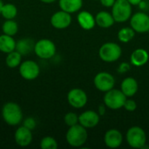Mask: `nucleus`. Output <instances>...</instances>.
Listing matches in <instances>:
<instances>
[{
	"instance_id": "nucleus-18",
	"label": "nucleus",
	"mask_w": 149,
	"mask_h": 149,
	"mask_svg": "<svg viewBox=\"0 0 149 149\" xmlns=\"http://www.w3.org/2000/svg\"><path fill=\"white\" fill-rule=\"evenodd\" d=\"M149 59V54L147 50L142 48H138L134 50L130 57L131 64L134 66L141 67L145 65Z\"/></svg>"
},
{
	"instance_id": "nucleus-32",
	"label": "nucleus",
	"mask_w": 149,
	"mask_h": 149,
	"mask_svg": "<svg viewBox=\"0 0 149 149\" xmlns=\"http://www.w3.org/2000/svg\"><path fill=\"white\" fill-rule=\"evenodd\" d=\"M101 4L105 7H112L115 2V0H100Z\"/></svg>"
},
{
	"instance_id": "nucleus-25",
	"label": "nucleus",
	"mask_w": 149,
	"mask_h": 149,
	"mask_svg": "<svg viewBox=\"0 0 149 149\" xmlns=\"http://www.w3.org/2000/svg\"><path fill=\"white\" fill-rule=\"evenodd\" d=\"M2 31L3 34L14 37L18 31V24L14 19H7L3 23Z\"/></svg>"
},
{
	"instance_id": "nucleus-9",
	"label": "nucleus",
	"mask_w": 149,
	"mask_h": 149,
	"mask_svg": "<svg viewBox=\"0 0 149 149\" xmlns=\"http://www.w3.org/2000/svg\"><path fill=\"white\" fill-rule=\"evenodd\" d=\"M93 84L99 91L106 93L113 88L115 85V79L111 73L107 72H100L95 75Z\"/></svg>"
},
{
	"instance_id": "nucleus-5",
	"label": "nucleus",
	"mask_w": 149,
	"mask_h": 149,
	"mask_svg": "<svg viewBox=\"0 0 149 149\" xmlns=\"http://www.w3.org/2000/svg\"><path fill=\"white\" fill-rule=\"evenodd\" d=\"M127 99V97L121 90L113 88L106 92L103 101L107 108L112 110H119L123 107Z\"/></svg>"
},
{
	"instance_id": "nucleus-10",
	"label": "nucleus",
	"mask_w": 149,
	"mask_h": 149,
	"mask_svg": "<svg viewBox=\"0 0 149 149\" xmlns=\"http://www.w3.org/2000/svg\"><path fill=\"white\" fill-rule=\"evenodd\" d=\"M87 94L80 88H73L67 93V101L69 105L76 109L83 108L87 103Z\"/></svg>"
},
{
	"instance_id": "nucleus-24",
	"label": "nucleus",
	"mask_w": 149,
	"mask_h": 149,
	"mask_svg": "<svg viewBox=\"0 0 149 149\" xmlns=\"http://www.w3.org/2000/svg\"><path fill=\"white\" fill-rule=\"evenodd\" d=\"M17 15V8L15 4L7 3H3L1 10V16L5 19H14Z\"/></svg>"
},
{
	"instance_id": "nucleus-30",
	"label": "nucleus",
	"mask_w": 149,
	"mask_h": 149,
	"mask_svg": "<svg viewBox=\"0 0 149 149\" xmlns=\"http://www.w3.org/2000/svg\"><path fill=\"white\" fill-rule=\"evenodd\" d=\"M123 107L127 111H128V112H134L137 108V104H136V102L134 100L127 99V100L125 101V104H124Z\"/></svg>"
},
{
	"instance_id": "nucleus-7",
	"label": "nucleus",
	"mask_w": 149,
	"mask_h": 149,
	"mask_svg": "<svg viewBox=\"0 0 149 149\" xmlns=\"http://www.w3.org/2000/svg\"><path fill=\"white\" fill-rule=\"evenodd\" d=\"M56 45L53 41L48 38H42L35 42L34 53L37 57L42 59H49L56 54Z\"/></svg>"
},
{
	"instance_id": "nucleus-14",
	"label": "nucleus",
	"mask_w": 149,
	"mask_h": 149,
	"mask_svg": "<svg viewBox=\"0 0 149 149\" xmlns=\"http://www.w3.org/2000/svg\"><path fill=\"white\" fill-rule=\"evenodd\" d=\"M100 119V116L98 113L93 110H87L83 112L79 116V123L84 127H86V129L93 128L99 124Z\"/></svg>"
},
{
	"instance_id": "nucleus-3",
	"label": "nucleus",
	"mask_w": 149,
	"mask_h": 149,
	"mask_svg": "<svg viewBox=\"0 0 149 149\" xmlns=\"http://www.w3.org/2000/svg\"><path fill=\"white\" fill-rule=\"evenodd\" d=\"M122 49L120 45L114 42H107L103 44L99 50V56L100 59L107 63H113L121 57Z\"/></svg>"
},
{
	"instance_id": "nucleus-19",
	"label": "nucleus",
	"mask_w": 149,
	"mask_h": 149,
	"mask_svg": "<svg viewBox=\"0 0 149 149\" xmlns=\"http://www.w3.org/2000/svg\"><path fill=\"white\" fill-rule=\"evenodd\" d=\"M35 42L30 38H23L17 41L16 44V51H17L22 56L29 55L32 52H34Z\"/></svg>"
},
{
	"instance_id": "nucleus-31",
	"label": "nucleus",
	"mask_w": 149,
	"mask_h": 149,
	"mask_svg": "<svg viewBox=\"0 0 149 149\" xmlns=\"http://www.w3.org/2000/svg\"><path fill=\"white\" fill-rule=\"evenodd\" d=\"M128 70H130V65H129L128 63H126V62L121 63V64L120 65L119 68H118V72H120V73H121V72L124 73V72H127Z\"/></svg>"
},
{
	"instance_id": "nucleus-36",
	"label": "nucleus",
	"mask_w": 149,
	"mask_h": 149,
	"mask_svg": "<svg viewBox=\"0 0 149 149\" xmlns=\"http://www.w3.org/2000/svg\"><path fill=\"white\" fill-rule=\"evenodd\" d=\"M3 1H2V0H0V15H1V10H2V7H3Z\"/></svg>"
},
{
	"instance_id": "nucleus-13",
	"label": "nucleus",
	"mask_w": 149,
	"mask_h": 149,
	"mask_svg": "<svg viewBox=\"0 0 149 149\" xmlns=\"http://www.w3.org/2000/svg\"><path fill=\"white\" fill-rule=\"evenodd\" d=\"M14 140L17 146L24 148L31 144L33 140L32 131L28 129L27 127L22 126H19L14 134Z\"/></svg>"
},
{
	"instance_id": "nucleus-6",
	"label": "nucleus",
	"mask_w": 149,
	"mask_h": 149,
	"mask_svg": "<svg viewBox=\"0 0 149 149\" xmlns=\"http://www.w3.org/2000/svg\"><path fill=\"white\" fill-rule=\"evenodd\" d=\"M127 144L133 148H143L147 143V135L145 131L138 126L131 127L126 134Z\"/></svg>"
},
{
	"instance_id": "nucleus-27",
	"label": "nucleus",
	"mask_w": 149,
	"mask_h": 149,
	"mask_svg": "<svg viewBox=\"0 0 149 149\" xmlns=\"http://www.w3.org/2000/svg\"><path fill=\"white\" fill-rule=\"evenodd\" d=\"M42 149H57L58 145L57 141L52 136H45L40 141L39 144Z\"/></svg>"
},
{
	"instance_id": "nucleus-35",
	"label": "nucleus",
	"mask_w": 149,
	"mask_h": 149,
	"mask_svg": "<svg viewBox=\"0 0 149 149\" xmlns=\"http://www.w3.org/2000/svg\"><path fill=\"white\" fill-rule=\"evenodd\" d=\"M39 1H41L44 3H52L55 1H57V0H39Z\"/></svg>"
},
{
	"instance_id": "nucleus-17",
	"label": "nucleus",
	"mask_w": 149,
	"mask_h": 149,
	"mask_svg": "<svg viewBox=\"0 0 149 149\" xmlns=\"http://www.w3.org/2000/svg\"><path fill=\"white\" fill-rule=\"evenodd\" d=\"M77 21L79 26L86 31L92 30L96 24L95 17H93V14L86 10H82L78 14Z\"/></svg>"
},
{
	"instance_id": "nucleus-16",
	"label": "nucleus",
	"mask_w": 149,
	"mask_h": 149,
	"mask_svg": "<svg viewBox=\"0 0 149 149\" xmlns=\"http://www.w3.org/2000/svg\"><path fill=\"white\" fill-rule=\"evenodd\" d=\"M138 88H139L138 82L133 77L125 78L120 85V90L127 98L134 96L138 92Z\"/></svg>"
},
{
	"instance_id": "nucleus-28",
	"label": "nucleus",
	"mask_w": 149,
	"mask_h": 149,
	"mask_svg": "<svg viewBox=\"0 0 149 149\" xmlns=\"http://www.w3.org/2000/svg\"><path fill=\"white\" fill-rule=\"evenodd\" d=\"M64 121L66 126L72 127L74 125L79 124V116L77 115V113H75L73 112H69L65 115Z\"/></svg>"
},
{
	"instance_id": "nucleus-26",
	"label": "nucleus",
	"mask_w": 149,
	"mask_h": 149,
	"mask_svg": "<svg viewBox=\"0 0 149 149\" xmlns=\"http://www.w3.org/2000/svg\"><path fill=\"white\" fill-rule=\"evenodd\" d=\"M135 35V31L132 27H123L118 32V39L122 43L130 42Z\"/></svg>"
},
{
	"instance_id": "nucleus-29",
	"label": "nucleus",
	"mask_w": 149,
	"mask_h": 149,
	"mask_svg": "<svg viewBox=\"0 0 149 149\" xmlns=\"http://www.w3.org/2000/svg\"><path fill=\"white\" fill-rule=\"evenodd\" d=\"M22 122H23V126L24 127H27L28 129H30L31 131L34 130L36 128V127H37V121L32 117H27Z\"/></svg>"
},
{
	"instance_id": "nucleus-23",
	"label": "nucleus",
	"mask_w": 149,
	"mask_h": 149,
	"mask_svg": "<svg viewBox=\"0 0 149 149\" xmlns=\"http://www.w3.org/2000/svg\"><path fill=\"white\" fill-rule=\"evenodd\" d=\"M22 63V55L17 51H13L7 53L5 58V64L9 68H17Z\"/></svg>"
},
{
	"instance_id": "nucleus-2",
	"label": "nucleus",
	"mask_w": 149,
	"mask_h": 149,
	"mask_svg": "<svg viewBox=\"0 0 149 149\" xmlns=\"http://www.w3.org/2000/svg\"><path fill=\"white\" fill-rule=\"evenodd\" d=\"M88 134L86 128L81 126L79 123L72 127H69L65 134L66 142L73 148L82 147L86 142Z\"/></svg>"
},
{
	"instance_id": "nucleus-21",
	"label": "nucleus",
	"mask_w": 149,
	"mask_h": 149,
	"mask_svg": "<svg viewBox=\"0 0 149 149\" xmlns=\"http://www.w3.org/2000/svg\"><path fill=\"white\" fill-rule=\"evenodd\" d=\"M96 24L101 28H110L114 24V18L112 13L107 11H100L95 16Z\"/></svg>"
},
{
	"instance_id": "nucleus-20",
	"label": "nucleus",
	"mask_w": 149,
	"mask_h": 149,
	"mask_svg": "<svg viewBox=\"0 0 149 149\" xmlns=\"http://www.w3.org/2000/svg\"><path fill=\"white\" fill-rule=\"evenodd\" d=\"M60 10L70 14L79 11L83 6V0H58Z\"/></svg>"
},
{
	"instance_id": "nucleus-34",
	"label": "nucleus",
	"mask_w": 149,
	"mask_h": 149,
	"mask_svg": "<svg viewBox=\"0 0 149 149\" xmlns=\"http://www.w3.org/2000/svg\"><path fill=\"white\" fill-rule=\"evenodd\" d=\"M132 5H138L141 3L142 0H127Z\"/></svg>"
},
{
	"instance_id": "nucleus-11",
	"label": "nucleus",
	"mask_w": 149,
	"mask_h": 149,
	"mask_svg": "<svg viewBox=\"0 0 149 149\" xmlns=\"http://www.w3.org/2000/svg\"><path fill=\"white\" fill-rule=\"evenodd\" d=\"M131 27L138 33L148 32L149 16L145 12H136L130 17Z\"/></svg>"
},
{
	"instance_id": "nucleus-12",
	"label": "nucleus",
	"mask_w": 149,
	"mask_h": 149,
	"mask_svg": "<svg viewBox=\"0 0 149 149\" xmlns=\"http://www.w3.org/2000/svg\"><path fill=\"white\" fill-rule=\"evenodd\" d=\"M72 16L65 10H58L53 13L51 17V24L58 30H63L69 27L72 24Z\"/></svg>"
},
{
	"instance_id": "nucleus-37",
	"label": "nucleus",
	"mask_w": 149,
	"mask_h": 149,
	"mask_svg": "<svg viewBox=\"0 0 149 149\" xmlns=\"http://www.w3.org/2000/svg\"><path fill=\"white\" fill-rule=\"evenodd\" d=\"M148 33H149V30H148Z\"/></svg>"
},
{
	"instance_id": "nucleus-4",
	"label": "nucleus",
	"mask_w": 149,
	"mask_h": 149,
	"mask_svg": "<svg viewBox=\"0 0 149 149\" xmlns=\"http://www.w3.org/2000/svg\"><path fill=\"white\" fill-rule=\"evenodd\" d=\"M112 15L117 23H124L132 16V4L127 0H115L112 6Z\"/></svg>"
},
{
	"instance_id": "nucleus-15",
	"label": "nucleus",
	"mask_w": 149,
	"mask_h": 149,
	"mask_svg": "<svg viewBox=\"0 0 149 149\" xmlns=\"http://www.w3.org/2000/svg\"><path fill=\"white\" fill-rule=\"evenodd\" d=\"M123 141L122 134L117 129H109L106 132L104 136V142L107 148H118Z\"/></svg>"
},
{
	"instance_id": "nucleus-33",
	"label": "nucleus",
	"mask_w": 149,
	"mask_h": 149,
	"mask_svg": "<svg viewBox=\"0 0 149 149\" xmlns=\"http://www.w3.org/2000/svg\"><path fill=\"white\" fill-rule=\"evenodd\" d=\"M107 110V107L105 104H101L99 106V109H98V113L100 114V116H103L106 113Z\"/></svg>"
},
{
	"instance_id": "nucleus-8",
	"label": "nucleus",
	"mask_w": 149,
	"mask_h": 149,
	"mask_svg": "<svg viewBox=\"0 0 149 149\" xmlns=\"http://www.w3.org/2000/svg\"><path fill=\"white\" fill-rule=\"evenodd\" d=\"M18 71L20 76L25 80H34L40 74L39 65L31 59H27L23 61L18 66Z\"/></svg>"
},
{
	"instance_id": "nucleus-22",
	"label": "nucleus",
	"mask_w": 149,
	"mask_h": 149,
	"mask_svg": "<svg viewBox=\"0 0 149 149\" xmlns=\"http://www.w3.org/2000/svg\"><path fill=\"white\" fill-rule=\"evenodd\" d=\"M17 41L14 39L12 36H9L6 34L0 35V52L3 53H10L16 50Z\"/></svg>"
},
{
	"instance_id": "nucleus-1",
	"label": "nucleus",
	"mask_w": 149,
	"mask_h": 149,
	"mask_svg": "<svg viewBox=\"0 0 149 149\" xmlns=\"http://www.w3.org/2000/svg\"><path fill=\"white\" fill-rule=\"evenodd\" d=\"M2 118L9 126H18L23 121V112L20 106L12 101L6 102L2 107Z\"/></svg>"
}]
</instances>
